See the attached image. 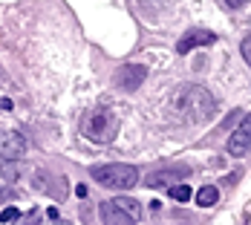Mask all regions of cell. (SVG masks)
<instances>
[{"label": "cell", "instance_id": "9c48e42d", "mask_svg": "<svg viewBox=\"0 0 251 225\" xmlns=\"http://www.w3.org/2000/svg\"><path fill=\"white\" fill-rule=\"evenodd\" d=\"M101 223L104 225H136V220L122 211L116 202H101Z\"/></svg>", "mask_w": 251, "mask_h": 225}, {"label": "cell", "instance_id": "3957f363", "mask_svg": "<svg viewBox=\"0 0 251 225\" xmlns=\"http://www.w3.org/2000/svg\"><path fill=\"white\" fill-rule=\"evenodd\" d=\"M93 179L104 188L130 191L133 185H139V168H133V165H101V168H93Z\"/></svg>", "mask_w": 251, "mask_h": 225}, {"label": "cell", "instance_id": "ac0fdd59", "mask_svg": "<svg viewBox=\"0 0 251 225\" xmlns=\"http://www.w3.org/2000/svg\"><path fill=\"white\" fill-rule=\"evenodd\" d=\"M223 3H226L228 9H240V6H243L246 0H223Z\"/></svg>", "mask_w": 251, "mask_h": 225}, {"label": "cell", "instance_id": "8992f818", "mask_svg": "<svg viewBox=\"0 0 251 225\" xmlns=\"http://www.w3.org/2000/svg\"><path fill=\"white\" fill-rule=\"evenodd\" d=\"M145 75H148V67H142V64H127L122 67L119 73H116V84L127 90V93H133V90H139V84L145 81Z\"/></svg>", "mask_w": 251, "mask_h": 225}, {"label": "cell", "instance_id": "277c9868", "mask_svg": "<svg viewBox=\"0 0 251 225\" xmlns=\"http://www.w3.org/2000/svg\"><path fill=\"white\" fill-rule=\"evenodd\" d=\"M251 148V113L240 122V127L231 133V139H228V153L231 156H246Z\"/></svg>", "mask_w": 251, "mask_h": 225}, {"label": "cell", "instance_id": "7a4b0ae2", "mask_svg": "<svg viewBox=\"0 0 251 225\" xmlns=\"http://www.w3.org/2000/svg\"><path fill=\"white\" fill-rule=\"evenodd\" d=\"M176 110L185 113L191 122H208L214 116V99L205 87H182L176 93Z\"/></svg>", "mask_w": 251, "mask_h": 225}, {"label": "cell", "instance_id": "5b68a950", "mask_svg": "<svg viewBox=\"0 0 251 225\" xmlns=\"http://www.w3.org/2000/svg\"><path fill=\"white\" fill-rule=\"evenodd\" d=\"M26 150V139L21 133H12V130H0V156L3 159H12V162H18L21 156H24Z\"/></svg>", "mask_w": 251, "mask_h": 225}, {"label": "cell", "instance_id": "8fae6325", "mask_svg": "<svg viewBox=\"0 0 251 225\" xmlns=\"http://www.w3.org/2000/svg\"><path fill=\"white\" fill-rule=\"evenodd\" d=\"M171 197H174L176 202H188L194 194H191V188H188V182H182V185H174L171 188Z\"/></svg>", "mask_w": 251, "mask_h": 225}, {"label": "cell", "instance_id": "ffe728a7", "mask_svg": "<svg viewBox=\"0 0 251 225\" xmlns=\"http://www.w3.org/2000/svg\"><path fill=\"white\" fill-rule=\"evenodd\" d=\"M0 78H3V73H0Z\"/></svg>", "mask_w": 251, "mask_h": 225}, {"label": "cell", "instance_id": "7c38bea8", "mask_svg": "<svg viewBox=\"0 0 251 225\" xmlns=\"http://www.w3.org/2000/svg\"><path fill=\"white\" fill-rule=\"evenodd\" d=\"M3 176H6V182H15V179H18V165H15L12 159H6V165H3Z\"/></svg>", "mask_w": 251, "mask_h": 225}, {"label": "cell", "instance_id": "e0dca14e", "mask_svg": "<svg viewBox=\"0 0 251 225\" xmlns=\"http://www.w3.org/2000/svg\"><path fill=\"white\" fill-rule=\"evenodd\" d=\"M139 3H142V6H145V9H148V12H156V9H159V6H162V3H165V0H139Z\"/></svg>", "mask_w": 251, "mask_h": 225}, {"label": "cell", "instance_id": "30bf717a", "mask_svg": "<svg viewBox=\"0 0 251 225\" xmlns=\"http://www.w3.org/2000/svg\"><path fill=\"white\" fill-rule=\"evenodd\" d=\"M217 200H220V191H217L214 185H202L200 191H197V205H202V208L217 205Z\"/></svg>", "mask_w": 251, "mask_h": 225}, {"label": "cell", "instance_id": "5bb4252c", "mask_svg": "<svg viewBox=\"0 0 251 225\" xmlns=\"http://www.w3.org/2000/svg\"><path fill=\"white\" fill-rule=\"evenodd\" d=\"M18 217H21V211H18V208H6V211L0 214V220H3V223H15Z\"/></svg>", "mask_w": 251, "mask_h": 225}, {"label": "cell", "instance_id": "2e32d148", "mask_svg": "<svg viewBox=\"0 0 251 225\" xmlns=\"http://www.w3.org/2000/svg\"><path fill=\"white\" fill-rule=\"evenodd\" d=\"M38 220H41V214H38V211H29L26 220H21L18 225H38Z\"/></svg>", "mask_w": 251, "mask_h": 225}, {"label": "cell", "instance_id": "9a60e30c", "mask_svg": "<svg viewBox=\"0 0 251 225\" xmlns=\"http://www.w3.org/2000/svg\"><path fill=\"white\" fill-rule=\"evenodd\" d=\"M243 58H246V61L251 64V32L246 35V38H243Z\"/></svg>", "mask_w": 251, "mask_h": 225}, {"label": "cell", "instance_id": "ba28073f", "mask_svg": "<svg viewBox=\"0 0 251 225\" xmlns=\"http://www.w3.org/2000/svg\"><path fill=\"white\" fill-rule=\"evenodd\" d=\"M188 168H176V171H156L148 176V188H174V182H185Z\"/></svg>", "mask_w": 251, "mask_h": 225}, {"label": "cell", "instance_id": "d6986e66", "mask_svg": "<svg viewBox=\"0 0 251 225\" xmlns=\"http://www.w3.org/2000/svg\"><path fill=\"white\" fill-rule=\"evenodd\" d=\"M0 110H12V101H9V99H0Z\"/></svg>", "mask_w": 251, "mask_h": 225}, {"label": "cell", "instance_id": "52a82bcc", "mask_svg": "<svg viewBox=\"0 0 251 225\" xmlns=\"http://www.w3.org/2000/svg\"><path fill=\"white\" fill-rule=\"evenodd\" d=\"M217 41V35L214 32H208V29H191V32H185L182 38H179V44H176V52H191L197 50V47H208V44H214Z\"/></svg>", "mask_w": 251, "mask_h": 225}, {"label": "cell", "instance_id": "4fadbf2b", "mask_svg": "<svg viewBox=\"0 0 251 225\" xmlns=\"http://www.w3.org/2000/svg\"><path fill=\"white\" fill-rule=\"evenodd\" d=\"M116 202V205H119V208H122V211H127V214H130V217H133V214H136V205H139V202H133V200H113Z\"/></svg>", "mask_w": 251, "mask_h": 225}, {"label": "cell", "instance_id": "6da1fadb", "mask_svg": "<svg viewBox=\"0 0 251 225\" xmlns=\"http://www.w3.org/2000/svg\"><path fill=\"white\" fill-rule=\"evenodd\" d=\"M81 133L84 139L96 142V145H107L116 139L119 133V116L107 107H99V110H90L84 119H81Z\"/></svg>", "mask_w": 251, "mask_h": 225}]
</instances>
